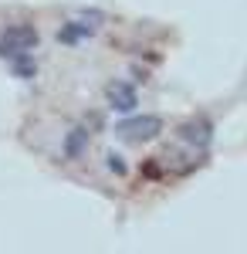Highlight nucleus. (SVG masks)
Instances as JSON below:
<instances>
[{"label": "nucleus", "instance_id": "obj_3", "mask_svg": "<svg viewBox=\"0 0 247 254\" xmlns=\"http://www.w3.org/2000/svg\"><path fill=\"white\" fill-rule=\"evenodd\" d=\"M109 102H112V109H119V112H129V109H135V92L129 85L115 81V85H109Z\"/></svg>", "mask_w": 247, "mask_h": 254}, {"label": "nucleus", "instance_id": "obj_2", "mask_svg": "<svg viewBox=\"0 0 247 254\" xmlns=\"http://www.w3.org/2000/svg\"><path fill=\"white\" fill-rule=\"evenodd\" d=\"M163 129V122L156 116H149V119H135V122H122L119 126V136H125V139H149V136H156Z\"/></svg>", "mask_w": 247, "mask_h": 254}, {"label": "nucleus", "instance_id": "obj_1", "mask_svg": "<svg viewBox=\"0 0 247 254\" xmlns=\"http://www.w3.org/2000/svg\"><path fill=\"white\" fill-rule=\"evenodd\" d=\"M34 44H38V34H34L31 27L17 24V27H7V31H3V38H0V55H7V58L27 55Z\"/></svg>", "mask_w": 247, "mask_h": 254}]
</instances>
